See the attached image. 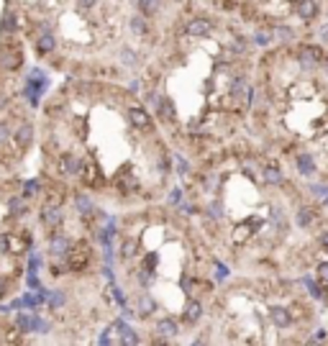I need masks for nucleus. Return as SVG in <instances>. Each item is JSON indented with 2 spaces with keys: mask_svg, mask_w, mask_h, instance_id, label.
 I'll use <instances>...</instances> for the list:
<instances>
[{
  "mask_svg": "<svg viewBox=\"0 0 328 346\" xmlns=\"http://www.w3.org/2000/svg\"><path fill=\"white\" fill-rule=\"evenodd\" d=\"M126 113H128V118H131V123L136 126V128H144V131H151V116H149V110L141 105V103H131L128 108H126Z\"/></svg>",
  "mask_w": 328,
  "mask_h": 346,
  "instance_id": "1",
  "label": "nucleus"
},
{
  "mask_svg": "<svg viewBox=\"0 0 328 346\" xmlns=\"http://www.w3.org/2000/svg\"><path fill=\"white\" fill-rule=\"evenodd\" d=\"M310 193H313L315 198H325V195H328V188H325V185H310Z\"/></svg>",
  "mask_w": 328,
  "mask_h": 346,
  "instance_id": "8",
  "label": "nucleus"
},
{
  "mask_svg": "<svg viewBox=\"0 0 328 346\" xmlns=\"http://www.w3.org/2000/svg\"><path fill=\"white\" fill-rule=\"evenodd\" d=\"M251 41H254V44H259V47H267V44L272 41V34H267V31H256V34L251 36Z\"/></svg>",
  "mask_w": 328,
  "mask_h": 346,
  "instance_id": "7",
  "label": "nucleus"
},
{
  "mask_svg": "<svg viewBox=\"0 0 328 346\" xmlns=\"http://www.w3.org/2000/svg\"><path fill=\"white\" fill-rule=\"evenodd\" d=\"M320 6H318V0H297L295 3V16H300L302 21H313L318 16Z\"/></svg>",
  "mask_w": 328,
  "mask_h": 346,
  "instance_id": "3",
  "label": "nucleus"
},
{
  "mask_svg": "<svg viewBox=\"0 0 328 346\" xmlns=\"http://www.w3.org/2000/svg\"><path fill=\"white\" fill-rule=\"evenodd\" d=\"M264 182L267 185H279L282 182V169L277 164H267L264 167Z\"/></svg>",
  "mask_w": 328,
  "mask_h": 346,
  "instance_id": "6",
  "label": "nucleus"
},
{
  "mask_svg": "<svg viewBox=\"0 0 328 346\" xmlns=\"http://www.w3.org/2000/svg\"><path fill=\"white\" fill-rule=\"evenodd\" d=\"M185 31H188V36H205V34L210 31V21H205V18H193V21L185 26Z\"/></svg>",
  "mask_w": 328,
  "mask_h": 346,
  "instance_id": "5",
  "label": "nucleus"
},
{
  "mask_svg": "<svg viewBox=\"0 0 328 346\" xmlns=\"http://www.w3.org/2000/svg\"><path fill=\"white\" fill-rule=\"evenodd\" d=\"M315 156L310 154V151H297L295 154V169H297V175H305V177H310L313 172H315Z\"/></svg>",
  "mask_w": 328,
  "mask_h": 346,
  "instance_id": "2",
  "label": "nucleus"
},
{
  "mask_svg": "<svg viewBox=\"0 0 328 346\" xmlns=\"http://www.w3.org/2000/svg\"><path fill=\"white\" fill-rule=\"evenodd\" d=\"M318 277H320L323 282H328V264H320V267H318Z\"/></svg>",
  "mask_w": 328,
  "mask_h": 346,
  "instance_id": "9",
  "label": "nucleus"
},
{
  "mask_svg": "<svg viewBox=\"0 0 328 346\" xmlns=\"http://www.w3.org/2000/svg\"><path fill=\"white\" fill-rule=\"evenodd\" d=\"M315 221H318V213H315L310 205H300V208H297V213H295V223H297V228H310Z\"/></svg>",
  "mask_w": 328,
  "mask_h": 346,
  "instance_id": "4",
  "label": "nucleus"
}]
</instances>
